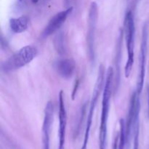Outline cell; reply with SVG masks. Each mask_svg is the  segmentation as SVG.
<instances>
[{
	"label": "cell",
	"mask_w": 149,
	"mask_h": 149,
	"mask_svg": "<svg viewBox=\"0 0 149 149\" xmlns=\"http://www.w3.org/2000/svg\"><path fill=\"white\" fill-rule=\"evenodd\" d=\"M114 83V71L109 67L106 75L104 87L102 96L101 115H100V132H99V148L106 149L108 139V121H109L110 101Z\"/></svg>",
	"instance_id": "obj_1"
},
{
	"label": "cell",
	"mask_w": 149,
	"mask_h": 149,
	"mask_svg": "<svg viewBox=\"0 0 149 149\" xmlns=\"http://www.w3.org/2000/svg\"><path fill=\"white\" fill-rule=\"evenodd\" d=\"M106 73L105 71V68L103 65H101L99 68L98 74H97V79H96L95 84L94 90H93V95H92L91 100H90V107H89L88 114H87V122H86L85 132H84V141L83 144L81 146V149H87V145H88L89 139H90V130H91L92 123H93V116H94L95 108L97 106V100H98L99 96L100 93L103 91L104 87L105 80H106Z\"/></svg>",
	"instance_id": "obj_2"
},
{
	"label": "cell",
	"mask_w": 149,
	"mask_h": 149,
	"mask_svg": "<svg viewBox=\"0 0 149 149\" xmlns=\"http://www.w3.org/2000/svg\"><path fill=\"white\" fill-rule=\"evenodd\" d=\"M38 54V49L33 45H26L13 54L1 65L5 72L15 71L30 63Z\"/></svg>",
	"instance_id": "obj_3"
},
{
	"label": "cell",
	"mask_w": 149,
	"mask_h": 149,
	"mask_svg": "<svg viewBox=\"0 0 149 149\" xmlns=\"http://www.w3.org/2000/svg\"><path fill=\"white\" fill-rule=\"evenodd\" d=\"M135 33V20L132 11L130 10L127 13L125 20V37L127 51V59L125 66V75L126 78H129L130 76L134 64Z\"/></svg>",
	"instance_id": "obj_4"
},
{
	"label": "cell",
	"mask_w": 149,
	"mask_h": 149,
	"mask_svg": "<svg viewBox=\"0 0 149 149\" xmlns=\"http://www.w3.org/2000/svg\"><path fill=\"white\" fill-rule=\"evenodd\" d=\"M98 19V7L95 1H93L89 10L87 20V46L88 55L91 63L95 61V38Z\"/></svg>",
	"instance_id": "obj_5"
},
{
	"label": "cell",
	"mask_w": 149,
	"mask_h": 149,
	"mask_svg": "<svg viewBox=\"0 0 149 149\" xmlns=\"http://www.w3.org/2000/svg\"><path fill=\"white\" fill-rule=\"evenodd\" d=\"M148 23H145L143 28L141 52L139 55V71H138V80H137L136 92L139 95H141L142 93L144 85V79H145L146 75V62L147 49H148Z\"/></svg>",
	"instance_id": "obj_6"
},
{
	"label": "cell",
	"mask_w": 149,
	"mask_h": 149,
	"mask_svg": "<svg viewBox=\"0 0 149 149\" xmlns=\"http://www.w3.org/2000/svg\"><path fill=\"white\" fill-rule=\"evenodd\" d=\"M54 119V106L52 101L47 103L44 111L43 124H42V148L49 149L50 146V134Z\"/></svg>",
	"instance_id": "obj_7"
},
{
	"label": "cell",
	"mask_w": 149,
	"mask_h": 149,
	"mask_svg": "<svg viewBox=\"0 0 149 149\" xmlns=\"http://www.w3.org/2000/svg\"><path fill=\"white\" fill-rule=\"evenodd\" d=\"M72 11L73 7H70L66 10L59 12L54 16H52L47 26L45 27L43 31L42 32V34H41L42 38L46 39L55 33L56 31H58V29L64 24L68 16L72 13Z\"/></svg>",
	"instance_id": "obj_8"
},
{
	"label": "cell",
	"mask_w": 149,
	"mask_h": 149,
	"mask_svg": "<svg viewBox=\"0 0 149 149\" xmlns=\"http://www.w3.org/2000/svg\"><path fill=\"white\" fill-rule=\"evenodd\" d=\"M59 111H58V117H59V145L58 149H64L65 143V135H66L67 127V111L65 109V100H64L63 91L61 90L59 93Z\"/></svg>",
	"instance_id": "obj_9"
},
{
	"label": "cell",
	"mask_w": 149,
	"mask_h": 149,
	"mask_svg": "<svg viewBox=\"0 0 149 149\" xmlns=\"http://www.w3.org/2000/svg\"><path fill=\"white\" fill-rule=\"evenodd\" d=\"M55 68L58 75L63 79H70L73 77L76 70V63L71 58H65L57 61Z\"/></svg>",
	"instance_id": "obj_10"
},
{
	"label": "cell",
	"mask_w": 149,
	"mask_h": 149,
	"mask_svg": "<svg viewBox=\"0 0 149 149\" xmlns=\"http://www.w3.org/2000/svg\"><path fill=\"white\" fill-rule=\"evenodd\" d=\"M10 30L15 33H21L26 31L29 28V18L27 16H20L18 17L10 19L9 21Z\"/></svg>",
	"instance_id": "obj_11"
},
{
	"label": "cell",
	"mask_w": 149,
	"mask_h": 149,
	"mask_svg": "<svg viewBox=\"0 0 149 149\" xmlns=\"http://www.w3.org/2000/svg\"><path fill=\"white\" fill-rule=\"evenodd\" d=\"M122 37H123V31H121L120 33H119V39H118L117 42H116V78L114 79V83H113V88H114V91H116V89L119 87V65H120V60H121V55H122ZM115 76V75H114Z\"/></svg>",
	"instance_id": "obj_12"
},
{
	"label": "cell",
	"mask_w": 149,
	"mask_h": 149,
	"mask_svg": "<svg viewBox=\"0 0 149 149\" xmlns=\"http://www.w3.org/2000/svg\"><path fill=\"white\" fill-rule=\"evenodd\" d=\"M119 138L118 149H125L127 147L126 144V132H125V119H121L119 121Z\"/></svg>",
	"instance_id": "obj_13"
},
{
	"label": "cell",
	"mask_w": 149,
	"mask_h": 149,
	"mask_svg": "<svg viewBox=\"0 0 149 149\" xmlns=\"http://www.w3.org/2000/svg\"><path fill=\"white\" fill-rule=\"evenodd\" d=\"M55 47L59 54H63L65 52V39L62 33H60V34L55 38Z\"/></svg>",
	"instance_id": "obj_14"
},
{
	"label": "cell",
	"mask_w": 149,
	"mask_h": 149,
	"mask_svg": "<svg viewBox=\"0 0 149 149\" xmlns=\"http://www.w3.org/2000/svg\"><path fill=\"white\" fill-rule=\"evenodd\" d=\"M140 121L137 120L135 122L133 127V149L139 148V130Z\"/></svg>",
	"instance_id": "obj_15"
},
{
	"label": "cell",
	"mask_w": 149,
	"mask_h": 149,
	"mask_svg": "<svg viewBox=\"0 0 149 149\" xmlns=\"http://www.w3.org/2000/svg\"><path fill=\"white\" fill-rule=\"evenodd\" d=\"M119 133L116 135L115 137L114 142H113V149H118V144H119Z\"/></svg>",
	"instance_id": "obj_16"
},
{
	"label": "cell",
	"mask_w": 149,
	"mask_h": 149,
	"mask_svg": "<svg viewBox=\"0 0 149 149\" xmlns=\"http://www.w3.org/2000/svg\"><path fill=\"white\" fill-rule=\"evenodd\" d=\"M39 0H31V1L33 4H36V3L39 2Z\"/></svg>",
	"instance_id": "obj_17"
},
{
	"label": "cell",
	"mask_w": 149,
	"mask_h": 149,
	"mask_svg": "<svg viewBox=\"0 0 149 149\" xmlns=\"http://www.w3.org/2000/svg\"><path fill=\"white\" fill-rule=\"evenodd\" d=\"M148 106H149V93H148Z\"/></svg>",
	"instance_id": "obj_18"
},
{
	"label": "cell",
	"mask_w": 149,
	"mask_h": 149,
	"mask_svg": "<svg viewBox=\"0 0 149 149\" xmlns=\"http://www.w3.org/2000/svg\"><path fill=\"white\" fill-rule=\"evenodd\" d=\"M20 1H21V0H20Z\"/></svg>",
	"instance_id": "obj_19"
}]
</instances>
